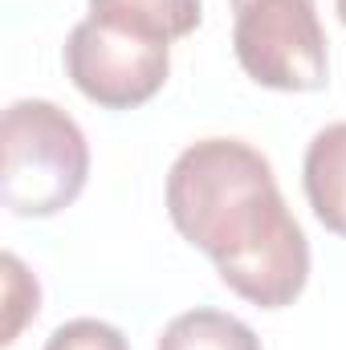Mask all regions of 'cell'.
Returning <instances> with one entry per match:
<instances>
[{
	"label": "cell",
	"instance_id": "cell-7",
	"mask_svg": "<svg viewBox=\"0 0 346 350\" xmlns=\"http://www.w3.org/2000/svg\"><path fill=\"white\" fill-rule=\"evenodd\" d=\"M155 350H261V338L249 322L224 314V310H187L172 318L159 334Z\"/></svg>",
	"mask_w": 346,
	"mask_h": 350
},
{
	"label": "cell",
	"instance_id": "cell-11",
	"mask_svg": "<svg viewBox=\"0 0 346 350\" xmlns=\"http://www.w3.org/2000/svg\"><path fill=\"white\" fill-rule=\"evenodd\" d=\"M241 4H249V0H232V8H241Z\"/></svg>",
	"mask_w": 346,
	"mask_h": 350
},
{
	"label": "cell",
	"instance_id": "cell-6",
	"mask_svg": "<svg viewBox=\"0 0 346 350\" xmlns=\"http://www.w3.org/2000/svg\"><path fill=\"white\" fill-rule=\"evenodd\" d=\"M86 4L94 21L127 29L147 41H163V45L191 37L204 21L200 0H86Z\"/></svg>",
	"mask_w": 346,
	"mask_h": 350
},
{
	"label": "cell",
	"instance_id": "cell-2",
	"mask_svg": "<svg viewBox=\"0 0 346 350\" xmlns=\"http://www.w3.org/2000/svg\"><path fill=\"white\" fill-rule=\"evenodd\" d=\"M0 200L12 216L45 220L70 208L90 179L82 126L45 98H16L0 122Z\"/></svg>",
	"mask_w": 346,
	"mask_h": 350
},
{
	"label": "cell",
	"instance_id": "cell-8",
	"mask_svg": "<svg viewBox=\"0 0 346 350\" xmlns=\"http://www.w3.org/2000/svg\"><path fill=\"white\" fill-rule=\"evenodd\" d=\"M0 277H4V347H12L25 330V322L37 318L41 310V285L37 277L25 269V261L16 253H4L0 257Z\"/></svg>",
	"mask_w": 346,
	"mask_h": 350
},
{
	"label": "cell",
	"instance_id": "cell-4",
	"mask_svg": "<svg viewBox=\"0 0 346 350\" xmlns=\"http://www.w3.org/2000/svg\"><path fill=\"white\" fill-rule=\"evenodd\" d=\"M62 57L78 94L102 110H135L151 102L172 74V45L135 37L94 16L70 29Z\"/></svg>",
	"mask_w": 346,
	"mask_h": 350
},
{
	"label": "cell",
	"instance_id": "cell-10",
	"mask_svg": "<svg viewBox=\"0 0 346 350\" xmlns=\"http://www.w3.org/2000/svg\"><path fill=\"white\" fill-rule=\"evenodd\" d=\"M334 8H338V21L346 25V0H334Z\"/></svg>",
	"mask_w": 346,
	"mask_h": 350
},
{
	"label": "cell",
	"instance_id": "cell-9",
	"mask_svg": "<svg viewBox=\"0 0 346 350\" xmlns=\"http://www.w3.org/2000/svg\"><path fill=\"white\" fill-rule=\"evenodd\" d=\"M45 350H131V342L118 326L102 318H74L45 338Z\"/></svg>",
	"mask_w": 346,
	"mask_h": 350
},
{
	"label": "cell",
	"instance_id": "cell-5",
	"mask_svg": "<svg viewBox=\"0 0 346 350\" xmlns=\"http://www.w3.org/2000/svg\"><path fill=\"white\" fill-rule=\"evenodd\" d=\"M302 187L326 232L346 237V122L322 126L302 159Z\"/></svg>",
	"mask_w": 346,
	"mask_h": 350
},
{
	"label": "cell",
	"instance_id": "cell-1",
	"mask_svg": "<svg viewBox=\"0 0 346 350\" xmlns=\"http://www.w3.org/2000/svg\"><path fill=\"white\" fill-rule=\"evenodd\" d=\"M175 232L208 253L220 281L257 310H285L310 281V241L269 159L245 139H200L168 172Z\"/></svg>",
	"mask_w": 346,
	"mask_h": 350
},
{
	"label": "cell",
	"instance_id": "cell-3",
	"mask_svg": "<svg viewBox=\"0 0 346 350\" xmlns=\"http://www.w3.org/2000/svg\"><path fill=\"white\" fill-rule=\"evenodd\" d=\"M232 12V49L257 86L281 94L326 86L330 49L314 0H249Z\"/></svg>",
	"mask_w": 346,
	"mask_h": 350
}]
</instances>
